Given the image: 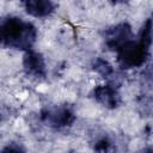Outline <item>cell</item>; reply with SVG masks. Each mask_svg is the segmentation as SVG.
Here are the masks:
<instances>
[{
	"label": "cell",
	"instance_id": "52a82bcc",
	"mask_svg": "<svg viewBox=\"0 0 153 153\" xmlns=\"http://www.w3.org/2000/svg\"><path fill=\"white\" fill-rule=\"evenodd\" d=\"M24 7L26 12L33 17H45L54 11L55 5L47 0H29L24 2Z\"/></svg>",
	"mask_w": 153,
	"mask_h": 153
},
{
	"label": "cell",
	"instance_id": "30bf717a",
	"mask_svg": "<svg viewBox=\"0 0 153 153\" xmlns=\"http://www.w3.org/2000/svg\"><path fill=\"white\" fill-rule=\"evenodd\" d=\"M145 153H151V149H147V151H146Z\"/></svg>",
	"mask_w": 153,
	"mask_h": 153
},
{
	"label": "cell",
	"instance_id": "277c9868",
	"mask_svg": "<svg viewBox=\"0 0 153 153\" xmlns=\"http://www.w3.org/2000/svg\"><path fill=\"white\" fill-rule=\"evenodd\" d=\"M43 120L55 127H66L74 121V115L69 109L60 108L45 111L43 114Z\"/></svg>",
	"mask_w": 153,
	"mask_h": 153
},
{
	"label": "cell",
	"instance_id": "8992f818",
	"mask_svg": "<svg viewBox=\"0 0 153 153\" xmlns=\"http://www.w3.org/2000/svg\"><path fill=\"white\" fill-rule=\"evenodd\" d=\"M94 98L108 108H115L118 104V93L111 85H99L93 91Z\"/></svg>",
	"mask_w": 153,
	"mask_h": 153
},
{
	"label": "cell",
	"instance_id": "7a4b0ae2",
	"mask_svg": "<svg viewBox=\"0 0 153 153\" xmlns=\"http://www.w3.org/2000/svg\"><path fill=\"white\" fill-rule=\"evenodd\" d=\"M149 43L142 39L133 41L130 39L124 45L117 50L118 62L123 68H134L143 65L149 49Z\"/></svg>",
	"mask_w": 153,
	"mask_h": 153
},
{
	"label": "cell",
	"instance_id": "5b68a950",
	"mask_svg": "<svg viewBox=\"0 0 153 153\" xmlns=\"http://www.w3.org/2000/svg\"><path fill=\"white\" fill-rule=\"evenodd\" d=\"M24 67L27 73L33 76H43L45 74V63L43 57L32 50H27L24 56Z\"/></svg>",
	"mask_w": 153,
	"mask_h": 153
},
{
	"label": "cell",
	"instance_id": "6da1fadb",
	"mask_svg": "<svg viewBox=\"0 0 153 153\" xmlns=\"http://www.w3.org/2000/svg\"><path fill=\"white\" fill-rule=\"evenodd\" d=\"M35 38L36 30L33 25L19 18H8L0 25V44L30 49Z\"/></svg>",
	"mask_w": 153,
	"mask_h": 153
},
{
	"label": "cell",
	"instance_id": "3957f363",
	"mask_svg": "<svg viewBox=\"0 0 153 153\" xmlns=\"http://www.w3.org/2000/svg\"><path fill=\"white\" fill-rule=\"evenodd\" d=\"M131 39V29L127 24H120L108 32L106 44L116 51Z\"/></svg>",
	"mask_w": 153,
	"mask_h": 153
},
{
	"label": "cell",
	"instance_id": "9c48e42d",
	"mask_svg": "<svg viewBox=\"0 0 153 153\" xmlns=\"http://www.w3.org/2000/svg\"><path fill=\"white\" fill-rule=\"evenodd\" d=\"M1 153H25V152L18 146H7L1 151Z\"/></svg>",
	"mask_w": 153,
	"mask_h": 153
},
{
	"label": "cell",
	"instance_id": "ba28073f",
	"mask_svg": "<svg viewBox=\"0 0 153 153\" xmlns=\"http://www.w3.org/2000/svg\"><path fill=\"white\" fill-rule=\"evenodd\" d=\"M94 68H96V71H97L98 73H100V74L104 75V76H108V75H110V74L112 73V68H111V66H110L106 61L100 60V59H98V60L96 61V63H94Z\"/></svg>",
	"mask_w": 153,
	"mask_h": 153
}]
</instances>
